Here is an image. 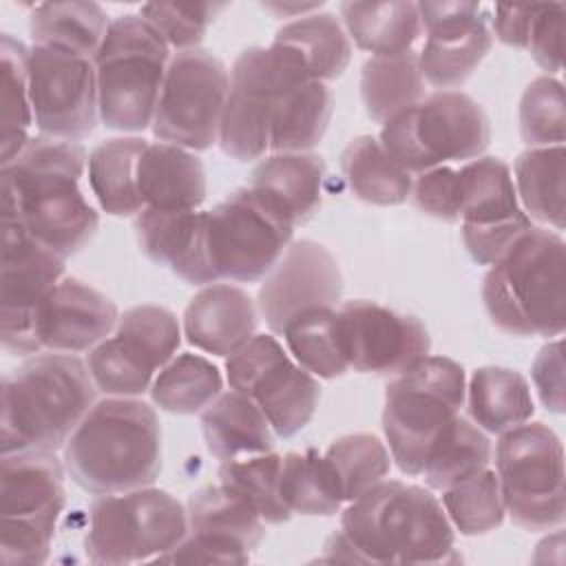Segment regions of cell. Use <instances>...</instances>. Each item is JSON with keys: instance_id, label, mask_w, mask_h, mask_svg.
<instances>
[{"instance_id": "1", "label": "cell", "mask_w": 566, "mask_h": 566, "mask_svg": "<svg viewBox=\"0 0 566 566\" xmlns=\"http://www.w3.org/2000/svg\"><path fill=\"white\" fill-rule=\"evenodd\" d=\"M88 155L80 142L38 135L2 164V221L22 226L62 259L97 232L99 214L80 190Z\"/></svg>"}, {"instance_id": "2", "label": "cell", "mask_w": 566, "mask_h": 566, "mask_svg": "<svg viewBox=\"0 0 566 566\" xmlns=\"http://www.w3.org/2000/svg\"><path fill=\"white\" fill-rule=\"evenodd\" d=\"M453 544V526L431 491L382 480L349 502L325 555L367 564H440L455 559Z\"/></svg>"}, {"instance_id": "3", "label": "cell", "mask_w": 566, "mask_h": 566, "mask_svg": "<svg viewBox=\"0 0 566 566\" xmlns=\"http://www.w3.org/2000/svg\"><path fill=\"white\" fill-rule=\"evenodd\" d=\"M62 451L66 473L86 493L111 495L150 486L161 471L159 418L144 400H99Z\"/></svg>"}, {"instance_id": "4", "label": "cell", "mask_w": 566, "mask_h": 566, "mask_svg": "<svg viewBox=\"0 0 566 566\" xmlns=\"http://www.w3.org/2000/svg\"><path fill=\"white\" fill-rule=\"evenodd\" d=\"M88 365L62 352L33 354L2 380V455L57 451L95 405Z\"/></svg>"}, {"instance_id": "5", "label": "cell", "mask_w": 566, "mask_h": 566, "mask_svg": "<svg viewBox=\"0 0 566 566\" xmlns=\"http://www.w3.org/2000/svg\"><path fill=\"white\" fill-rule=\"evenodd\" d=\"M493 325L511 336H559L566 327V245L559 232L531 228L482 281Z\"/></svg>"}, {"instance_id": "6", "label": "cell", "mask_w": 566, "mask_h": 566, "mask_svg": "<svg viewBox=\"0 0 566 566\" xmlns=\"http://www.w3.org/2000/svg\"><path fill=\"white\" fill-rule=\"evenodd\" d=\"M93 62L104 126L122 133L148 128L170 62L159 31L139 13L117 15Z\"/></svg>"}, {"instance_id": "7", "label": "cell", "mask_w": 566, "mask_h": 566, "mask_svg": "<svg viewBox=\"0 0 566 566\" xmlns=\"http://www.w3.org/2000/svg\"><path fill=\"white\" fill-rule=\"evenodd\" d=\"M464 396V369L447 356H424L389 382L382 431L389 455L402 473L411 478L422 473L431 444L460 416Z\"/></svg>"}, {"instance_id": "8", "label": "cell", "mask_w": 566, "mask_h": 566, "mask_svg": "<svg viewBox=\"0 0 566 566\" xmlns=\"http://www.w3.org/2000/svg\"><path fill=\"white\" fill-rule=\"evenodd\" d=\"M294 223L263 192L243 186L203 210L201 243L212 283L263 279L292 241Z\"/></svg>"}, {"instance_id": "9", "label": "cell", "mask_w": 566, "mask_h": 566, "mask_svg": "<svg viewBox=\"0 0 566 566\" xmlns=\"http://www.w3.org/2000/svg\"><path fill=\"white\" fill-rule=\"evenodd\" d=\"M64 511V464L55 451H13L0 464V559L38 566L49 559Z\"/></svg>"}, {"instance_id": "10", "label": "cell", "mask_w": 566, "mask_h": 566, "mask_svg": "<svg viewBox=\"0 0 566 566\" xmlns=\"http://www.w3.org/2000/svg\"><path fill=\"white\" fill-rule=\"evenodd\" d=\"M489 142L491 124L484 108L462 91L431 93L380 130L385 150L409 172L478 159Z\"/></svg>"}, {"instance_id": "11", "label": "cell", "mask_w": 566, "mask_h": 566, "mask_svg": "<svg viewBox=\"0 0 566 566\" xmlns=\"http://www.w3.org/2000/svg\"><path fill=\"white\" fill-rule=\"evenodd\" d=\"M186 535L184 504L161 489L144 486L91 502L84 553L93 564L161 559Z\"/></svg>"}, {"instance_id": "12", "label": "cell", "mask_w": 566, "mask_h": 566, "mask_svg": "<svg viewBox=\"0 0 566 566\" xmlns=\"http://www.w3.org/2000/svg\"><path fill=\"white\" fill-rule=\"evenodd\" d=\"M495 475L513 524L531 533L564 524V447L548 424L524 422L500 433Z\"/></svg>"}, {"instance_id": "13", "label": "cell", "mask_w": 566, "mask_h": 566, "mask_svg": "<svg viewBox=\"0 0 566 566\" xmlns=\"http://www.w3.org/2000/svg\"><path fill=\"white\" fill-rule=\"evenodd\" d=\"M230 75L206 49L179 51L170 57L153 117L159 142L188 150H206L219 137Z\"/></svg>"}, {"instance_id": "14", "label": "cell", "mask_w": 566, "mask_h": 566, "mask_svg": "<svg viewBox=\"0 0 566 566\" xmlns=\"http://www.w3.org/2000/svg\"><path fill=\"white\" fill-rule=\"evenodd\" d=\"M230 389L250 396L276 438L296 436L314 416L321 398L316 376L294 363L270 334H254L226 360Z\"/></svg>"}, {"instance_id": "15", "label": "cell", "mask_w": 566, "mask_h": 566, "mask_svg": "<svg viewBox=\"0 0 566 566\" xmlns=\"http://www.w3.org/2000/svg\"><path fill=\"white\" fill-rule=\"evenodd\" d=\"M0 336L11 354H40V314L64 279V259L35 241L22 226L2 221Z\"/></svg>"}, {"instance_id": "16", "label": "cell", "mask_w": 566, "mask_h": 566, "mask_svg": "<svg viewBox=\"0 0 566 566\" xmlns=\"http://www.w3.org/2000/svg\"><path fill=\"white\" fill-rule=\"evenodd\" d=\"M462 243L480 265L502 259L533 221L517 203L511 168L500 157H478L458 170Z\"/></svg>"}, {"instance_id": "17", "label": "cell", "mask_w": 566, "mask_h": 566, "mask_svg": "<svg viewBox=\"0 0 566 566\" xmlns=\"http://www.w3.org/2000/svg\"><path fill=\"white\" fill-rule=\"evenodd\" d=\"M29 93L33 122L42 135L77 142L99 119L97 75L91 57L33 44L29 49Z\"/></svg>"}, {"instance_id": "18", "label": "cell", "mask_w": 566, "mask_h": 566, "mask_svg": "<svg viewBox=\"0 0 566 566\" xmlns=\"http://www.w3.org/2000/svg\"><path fill=\"white\" fill-rule=\"evenodd\" d=\"M345 360L360 374L396 378L429 356L431 336L411 314L356 298L336 310Z\"/></svg>"}, {"instance_id": "19", "label": "cell", "mask_w": 566, "mask_h": 566, "mask_svg": "<svg viewBox=\"0 0 566 566\" xmlns=\"http://www.w3.org/2000/svg\"><path fill=\"white\" fill-rule=\"evenodd\" d=\"M188 535L161 562L248 564L265 537L263 520L234 491L208 484L186 504Z\"/></svg>"}, {"instance_id": "20", "label": "cell", "mask_w": 566, "mask_h": 566, "mask_svg": "<svg viewBox=\"0 0 566 566\" xmlns=\"http://www.w3.org/2000/svg\"><path fill=\"white\" fill-rule=\"evenodd\" d=\"M281 71L268 46L243 49L232 69L219 124V146L237 161H254L270 148Z\"/></svg>"}, {"instance_id": "21", "label": "cell", "mask_w": 566, "mask_h": 566, "mask_svg": "<svg viewBox=\"0 0 566 566\" xmlns=\"http://www.w3.org/2000/svg\"><path fill=\"white\" fill-rule=\"evenodd\" d=\"M427 42L418 66L431 86L451 91L462 86L493 46L489 13L478 2H418Z\"/></svg>"}, {"instance_id": "22", "label": "cell", "mask_w": 566, "mask_h": 566, "mask_svg": "<svg viewBox=\"0 0 566 566\" xmlns=\"http://www.w3.org/2000/svg\"><path fill=\"white\" fill-rule=\"evenodd\" d=\"M343 296V274L336 256L318 241L301 239L285 248L259 287V312L274 334H283L298 314L336 307Z\"/></svg>"}, {"instance_id": "23", "label": "cell", "mask_w": 566, "mask_h": 566, "mask_svg": "<svg viewBox=\"0 0 566 566\" xmlns=\"http://www.w3.org/2000/svg\"><path fill=\"white\" fill-rule=\"evenodd\" d=\"M117 321V305L106 294L75 276H64L44 301L40 345L62 354L88 352L115 332Z\"/></svg>"}, {"instance_id": "24", "label": "cell", "mask_w": 566, "mask_h": 566, "mask_svg": "<svg viewBox=\"0 0 566 566\" xmlns=\"http://www.w3.org/2000/svg\"><path fill=\"white\" fill-rule=\"evenodd\" d=\"M256 332V307L248 292L230 283L203 285L186 305V340L212 356H232Z\"/></svg>"}, {"instance_id": "25", "label": "cell", "mask_w": 566, "mask_h": 566, "mask_svg": "<svg viewBox=\"0 0 566 566\" xmlns=\"http://www.w3.org/2000/svg\"><path fill=\"white\" fill-rule=\"evenodd\" d=\"M203 210L142 208L135 214L139 250L157 265H168L190 285H212L201 248Z\"/></svg>"}, {"instance_id": "26", "label": "cell", "mask_w": 566, "mask_h": 566, "mask_svg": "<svg viewBox=\"0 0 566 566\" xmlns=\"http://www.w3.org/2000/svg\"><path fill=\"white\" fill-rule=\"evenodd\" d=\"M272 57L281 71V88L272 115L270 150L307 153L323 139L327 124L332 119V91L327 88L325 82L303 80L290 66H285L274 53Z\"/></svg>"}, {"instance_id": "27", "label": "cell", "mask_w": 566, "mask_h": 566, "mask_svg": "<svg viewBox=\"0 0 566 566\" xmlns=\"http://www.w3.org/2000/svg\"><path fill=\"white\" fill-rule=\"evenodd\" d=\"M137 190L144 208L199 210L208 192L203 164L188 148L148 144L137 164Z\"/></svg>"}, {"instance_id": "28", "label": "cell", "mask_w": 566, "mask_h": 566, "mask_svg": "<svg viewBox=\"0 0 566 566\" xmlns=\"http://www.w3.org/2000/svg\"><path fill=\"white\" fill-rule=\"evenodd\" d=\"M270 49L314 82L336 80L343 75L352 57V44L345 27L327 11L307 13L283 24Z\"/></svg>"}, {"instance_id": "29", "label": "cell", "mask_w": 566, "mask_h": 566, "mask_svg": "<svg viewBox=\"0 0 566 566\" xmlns=\"http://www.w3.org/2000/svg\"><path fill=\"white\" fill-rule=\"evenodd\" d=\"M201 433L208 451L221 462L268 453L276 440L259 405L234 389L219 394L201 411Z\"/></svg>"}, {"instance_id": "30", "label": "cell", "mask_w": 566, "mask_h": 566, "mask_svg": "<svg viewBox=\"0 0 566 566\" xmlns=\"http://www.w3.org/2000/svg\"><path fill=\"white\" fill-rule=\"evenodd\" d=\"M325 161L316 153H276L250 172V188L270 197L287 219L305 223L323 199Z\"/></svg>"}, {"instance_id": "31", "label": "cell", "mask_w": 566, "mask_h": 566, "mask_svg": "<svg viewBox=\"0 0 566 566\" xmlns=\"http://www.w3.org/2000/svg\"><path fill=\"white\" fill-rule=\"evenodd\" d=\"M464 398L473 424L495 436L528 422L535 411L526 378L509 367L475 369Z\"/></svg>"}, {"instance_id": "32", "label": "cell", "mask_w": 566, "mask_h": 566, "mask_svg": "<svg viewBox=\"0 0 566 566\" xmlns=\"http://www.w3.org/2000/svg\"><path fill=\"white\" fill-rule=\"evenodd\" d=\"M347 35L371 55H396L411 51L422 31L418 2H340Z\"/></svg>"}, {"instance_id": "33", "label": "cell", "mask_w": 566, "mask_h": 566, "mask_svg": "<svg viewBox=\"0 0 566 566\" xmlns=\"http://www.w3.org/2000/svg\"><path fill=\"white\" fill-rule=\"evenodd\" d=\"M148 146L142 137H113L88 153V184L106 214L133 217L144 203L137 190V164Z\"/></svg>"}, {"instance_id": "34", "label": "cell", "mask_w": 566, "mask_h": 566, "mask_svg": "<svg viewBox=\"0 0 566 566\" xmlns=\"http://www.w3.org/2000/svg\"><path fill=\"white\" fill-rule=\"evenodd\" d=\"M340 170L349 190L365 203L398 206L411 197V172L371 135H358L343 148Z\"/></svg>"}, {"instance_id": "35", "label": "cell", "mask_w": 566, "mask_h": 566, "mask_svg": "<svg viewBox=\"0 0 566 566\" xmlns=\"http://www.w3.org/2000/svg\"><path fill=\"white\" fill-rule=\"evenodd\" d=\"M424 84L413 51L367 57L360 71V97L367 117L385 126L424 97Z\"/></svg>"}, {"instance_id": "36", "label": "cell", "mask_w": 566, "mask_h": 566, "mask_svg": "<svg viewBox=\"0 0 566 566\" xmlns=\"http://www.w3.org/2000/svg\"><path fill=\"white\" fill-rule=\"evenodd\" d=\"M111 22L97 2H42L31 13L29 31L33 44L57 46L95 60Z\"/></svg>"}, {"instance_id": "37", "label": "cell", "mask_w": 566, "mask_h": 566, "mask_svg": "<svg viewBox=\"0 0 566 566\" xmlns=\"http://www.w3.org/2000/svg\"><path fill=\"white\" fill-rule=\"evenodd\" d=\"M515 192L528 219L564 228V179L566 150L564 146L528 148L517 155L513 164Z\"/></svg>"}, {"instance_id": "38", "label": "cell", "mask_w": 566, "mask_h": 566, "mask_svg": "<svg viewBox=\"0 0 566 566\" xmlns=\"http://www.w3.org/2000/svg\"><path fill=\"white\" fill-rule=\"evenodd\" d=\"M0 148L2 164L11 161L31 139L33 106L29 93V49L11 33L0 38Z\"/></svg>"}, {"instance_id": "39", "label": "cell", "mask_w": 566, "mask_h": 566, "mask_svg": "<svg viewBox=\"0 0 566 566\" xmlns=\"http://www.w3.org/2000/svg\"><path fill=\"white\" fill-rule=\"evenodd\" d=\"M281 497L292 513L332 517L343 506L336 473L316 449L290 451L281 460Z\"/></svg>"}, {"instance_id": "40", "label": "cell", "mask_w": 566, "mask_h": 566, "mask_svg": "<svg viewBox=\"0 0 566 566\" xmlns=\"http://www.w3.org/2000/svg\"><path fill=\"white\" fill-rule=\"evenodd\" d=\"M113 340L133 363L155 376L157 369L175 358L181 343V329L170 310L159 305H135L119 316Z\"/></svg>"}, {"instance_id": "41", "label": "cell", "mask_w": 566, "mask_h": 566, "mask_svg": "<svg viewBox=\"0 0 566 566\" xmlns=\"http://www.w3.org/2000/svg\"><path fill=\"white\" fill-rule=\"evenodd\" d=\"M223 387L221 371L199 354H179L168 360L150 385L153 402L168 413L203 411Z\"/></svg>"}, {"instance_id": "42", "label": "cell", "mask_w": 566, "mask_h": 566, "mask_svg": "<svg viewBox=\"0 0 566 566\" xmlns=\"http://www.w3.org/2000/svg\"><path fill=\"white\" fill-rule=\"evenodd\" d=\"M491 453V440L480 431V427L455 416L431 444L420 475H424L429 489L444 491L447 486L486 469Z\"/></svg>"}, {"instance_id": "43", "label": "cell", "mask_w": 566, "mask_h": 566, "mask_svg": "<svg viewBox=\"0 0 566 566\" xmlns=\"http://www.w3.org/2000/svg\"><path fill=\"white\" fill-rule=\"evenodd\" d=\"M294 360L316 378H338L349 365L343 354L336 307H316L298 314L283 329Z\"/></svg>"}, {"instance_id": "44", "label": "cell", "mask_w": 566, "mask_h": 566, "mask_svg": "<svg viewBox=\"0 0 566 566\" xmlns=\"http://www.w3.org/2000/svg\"><path fill=\"white\" fill-rule=\"evenodd\" d=\"M281 460L283 455L274 451L228 460L219 464L217 478L219 484L241 495L263 522L283 524L292 517V511L281 497Z\"/></svg>"}, {"instance_id": "45", "label": "cell", "mask_w": 566, "mask_h": 566, "mask_svg": "<svg viewBox=\"0 0 566 566\" xmlns=\"http://www.w3.org/2000/svg\"><path fill=\"white\" fill-rule=\"evenodd\" d=\"M442 509L462 535H484L504 522L506 509L495 471L482 469L442 491Z\"/></svg>"}, {"instance_id": "46", "label": "cell", "mask_w": 566, "mask_h": 566, "mask_svg": "<svg viewBox=\"0 0 566 566\" xmlns=\"http://www.w3.org/2000/svg\"><path fill=\"white\" fill-rule=\"evenodd\" d=\"M332 464L343 502H354L382 482L391 467V455L385 442L374 433H349L329 444L325 451Z\"/></svg>"}, {"instance_id": "47", "label": "cell", "mask_w": 566, "mask_h": 566, "mask_svg": "<svg viewBox=\"0 0 566 566\" xmlns=\"http://www.w3.org/2000/svg\"><path fill=\"white\" fill-rule=\"evenodd\" d=\"M520 135L528 148L564 146V86L551 75L535 77L520 99Z\"/></svg>"}, {"instance_id": "48", "label": "cell", "mask_w": 566, "mask_h": 566, "mask_svg": "<svg viewBox=\"0 0 566 566\" xmlns=\"http://www.w3.org/2000/svg\"><path fill=\"white\" fill-rule=\"evenodd\" d=\"M223 2H146L139 15L148 20L168 46L179 51L197 49L208 27L223 11Z\"/></svg>"}, {"instance_id": "49", "label": "cell", "mask_w": 566, "mask_h": 566, "mask_svg": "<svg viewBox=\"0 0 566 566\" xmlns=\"http://www.w3.org/2000/svg\"><path fill=\"white\" fill-rule=\"evenodd\" d=\"M95 387L115 398L139 396L153 385V374L133 363L113 340V336L97 343L86 358Z\"/></svg>"}, {"instance_id": "50", "label": "cell", "mask_w": 566, "mask_h": 566, "mask_svg": "<svg viewBox=\"0 0 566 566\" xmlns=\"http://www.w3.org/2000/svg\"><path fill=\"white\" fill-rule=\"evenodd\" d=\"M413 203L442 221H460V184L458 170L449 166H436L418 175L411 186Z\"/></svg>"}, {"instance_id": "51", "label": "cell", "mask_w": 566, "mask_h": 566, "mask_svg": "<svg viewBox=\"0 0 566 566\" xmlns=\"http://www.w3.org/2000/svg\"><path fill=\"white\" fill-rule=\"evenodd\" d=\"M564 4H539L528 33V51L533 60L551 75L562 71L564 57Z\"/></svg>"}, {"instance_id": "52", "label": "cell", "mask_w": 566, "mask_h": 566, "mask_svg": "<svg viewBox=\"0 0 566 566\" xmlns=\"http://www.w3.org/2000/svg\"><path fill=\"white\" fill-rule=\"evenodd\" d=\"M533 385L537 389V396L542 405L553 411H564V340L555 338L546 343L531 367Z\"/></svg>"}, {"instance_id": "53", "label": "cell", "mask_w": 566, "mask_h": 566, "mask_svg": "<svg viewBox=\"0 0 566 566\" xmlns=\"http://www.w3.org/2000/svg\"><path fill=\"white\" fill-rule=\"evenodd\" d=\"M539 4H497L493 11L491 22V33H495V38L500 42H504L506 46L513 49H526L528 46V33H531V24L537 15Z\"/></svg>"}]
</instances>
